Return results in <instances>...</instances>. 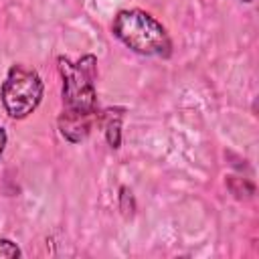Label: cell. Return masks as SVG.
Returning <instances> with one entry per match:
<instances>
[{
	"instance_id": "1",
	"label": "cell",
	"mask_w": 259,
	"mask_h": 259,
	"mask_svg": "<svg viewBox=\"0 0 259 259\" xmlns=\"http://www.w3.org/2000/svg\"><path fill=\"white\" fill-rule=\"evenodd\" d=\"M59 75L63 81L61 99L63 111L59 115V134L71 142L81 144L99 123L97 107V57L87 53L77 61L65 55L57 57Z\"/></svg>"
},
{
	"instance_id": "2",
	"label": "cell",
	"mask_w": 259,
	"mask_h": 259,
	"mask_svg": "<svg viewBox=\"0 0 259 259\" xmlns=\"http://www.w3.org/2000/svg\"><path fill=\"white\" fill-rule=\"evenodd\" d=\"M113 36L142 57H172V38L166 26L142 8L119 10L111 22Z\"/></svg>"
},
{
	"instance_id": "3",
	"label": "cell",
	"mask_w": 259,
	"mask_h": 259,
	"mask_svg": "<svg viewBox=\"0 0 259 259\" xmlns=\"http://www.w3.org/2000/svg\"><path fill=\"white\" fill-rule=\"evenodd\" d=\"M45 83L36 69L26 67L22 63H14L2 85H0V101L8 117L24 119L28 117L42 101Z\"/></svg>"
},
{
	"instance_id": "4",
	"label": "cell",
	"mask_w": 259,
	"mask_h": 259,
	"mask_svg": "<svg viewBox=\"0 0 259 259\" xmlns=\"http://www.w3.org/2000/svg\"><path fill=\"white\" fill-rule=\"evenodd\" d=\"M125 109L123 107H109L99 113V123L105 134V142L111 150H117L121 146V119Z\"/></svg>"
},
{
	"instance_id": "5",
	"label": "cell",
	"mask_w": 259,
	"mask_h": 259,
	"mask_svg": "<svg viewBox=\"0 0 259 259\" xmlns=\"http://www.w3.org/2000/svg\"><path fill=\"white\" fill-rule=\"evenodd\" d=\"M16 257H22L20 247L10 239L0 237V259H16Z\"/></svg>"
},
{
	"instance_id": "6",
	"label": "cell",
	"mask_w": 259,
	"mask_h": 259,
	"mask_svg": "<svg viewBox=\"0 0 259 259\" xmlns=\"http://www.w3.org/2000/svg\"><path fill=\"white\" fill-rule=\"evenodd\" d=\"M6 144H8V134H6V130L0 125V158H2V154H4V150H6Z\"/></svg>"
},
{
	"instance_id": "7",
	"label": "cell",
	"mask_w": 259,
	"mask_h": 259,
	"mask_svg": "<svg viewBox=\"0 0 259 259\" xmlns=\"http://www.w3.org/2000/svg\"><path fill=\"white\" fill-rule=\"evenodd\" d=\"M241 2H245V4H251V2H253V0H241Z\"/></svg>"
}]
</instances>
